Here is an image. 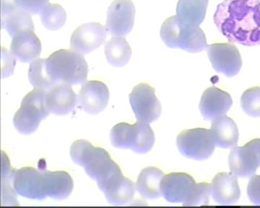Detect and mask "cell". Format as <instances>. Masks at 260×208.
Wrapping results in <instances>:
<instances>
[{
	"mask_svg": "<svg viewBox=\"0 0 260 208\" xmlns=\"http://www.w3.org/2000/svg\"><path fill=\"white\" fill-rule=\"evenodd\" d=\"M28 78L35 88L48 90L57 85L51 78L47 66V59H38L29 66Z\"/></svg>",
	"mask_w": 260,
	"mask_h": 208,
	"instance_id": "27",
	"label": "cell"
},
{
	"mask_svg": "<svg viewBox=\"0 0 260 208\" xmlns=\"http://www.w3.org/2000/svg\"><path fill=\"white\" fill-rule=\"evenodd\" d=\"M197 183L194 178L186 173H171L161 181V194L172 203H186L192 195Z\"/></svg>",
	"mask_w": 260,
	"mask_h": 208,
	"instance_id": "12",
	"label": "cell"
},
{
	"mask_svg": "<svg viewBox=\"0 0 260 208\" xmlns=\"http://www.w3.org/2000/svg\"><path fill=\"white\" fill-rule=\"evenodd\" d=\"M112 146L120 149H130L140 154L151 151L155 143V134L148 124L138 122L134 124L119 123L112 128L110 134Z\"/></svg>",
	"mask_w": 260,
	"mask_h": 208,
	"instance_id": "5",
	"label": "cell"
},
{
	"mask_svg": "<svg viewBox=\"0 0 260 208\" xmlns=\"http://www.w3.org/2000/svg\"><path fill=\"white\" fill-rule=\"evenodd\" d=\"M130 105L138 122L150 124L161 113V105L155 95V89L147 83L136 85L129 95Z\"/></svg>",
	"mask_w": 260,
	"mask_h": 208,
	"instance_id": "8",
	"label": "cell"
},
{
	"mask_svg": "<svg viewBox=\"0 0 260 208\" xmlns=\"http://www.w3.org/2000/svg\"><path fill=\"white\" fill-rule=\"evenodd\" d=\"M215 146L232 148L239 142V133L235 122L227 116L213 120L210 128Z\"/></svg>",
	"mask_w": 260,
	"mask_h": 208,
	"instance_id": "22",
	"label": "cell"
},
{
	"mask_svg": "<svg viewBox=\"0 0 260 208\" xmlns=\"http://www.w3.org/2000/svg\"><path fill=\"white\" fill-rule=\"evenodd\" d=\"M213 20L229 42L246 47L260 44V0H223Z\"/></svg>",
	"mask_w": 260,
	"mask_h": 208,
	"instance_id": "1",
	"label": "cell"
},
{
	"mask_svg": "<svg viewBox=\"0 0 260 208\" xmlns=\"http://www.w3.org/2000/svg\"><path fill=\"white\" fill-rule=\"evenodd\" d=\"M211 194L217 203H236L240 198L241 195L237 176L225 172L218 173L212 181Z\"/></svg>",
	"mask_w": 260,
	"mask_h": 208,
	"instance_id": "21",
	"label": "cell"
},
{
	"mask_svg": "<svg viewBox=\"0 0 260 208\" xmlns=\"http://www.w3.org/2000/svg\"><path fill=\"white\" fill-rule=\"evenodd\" d=\"M47 66L51 78L57 84H81L88 78V63L83 54L76 51H56L48 57Z\"/></svg>",
	"mask_w": 260,
	"mask_h": 208,
	"instance_id": "3",
	"label": "cell"
},
{
	"mask_svg": "<svg viewBox=\"0 0 260 208\" xmlns=\"http://www.w3.org/2000/svg\"><path fill=\"white\" fill-rule=\"evenodd\" d=\"M135 16L131 0H114L108 10L106 29L113 37H126L134 26Z\"/></svg>",
	"mask_w": 260,
	"mask_h": 208,
	"instance_id": "11",
	"label": "cell"
},
{
	"mask_svg": "<svg viewBox=\"0 0 260 208\" xmlns=\"http://www.w3.org/2000/svg\"><path fill=\"white\" fill-rule=\"evenodd\" d=\"M40 15L42 24L48 30H59L66 22V12L58 4L49 3L41 12Z\"/></svg>",
	"mask_w": 260,
	"mask_h": 208,
	"instance_id": "28",
	"label": "cell"
},
{
	"mask_svg": "<svg viewBox=\"0 0 260 208\" xmlns=\"http://www.w3.org/2000/svg\"><path fill=\"white\" fill-rule=\"evenodd\" d=\"M109 100L107 85L102 81H89L82 87L78 94V102L85 112L98 114L103 112Z\"/></svg>",
	"mask_w": 260,
	"mask_h": 208,
	"instance_id": "15",
	"label": "cell"
},
{
	"mask_svg": "<svg viewBox=\"0 0 260 208\" xmlns=\"http://www.w3.org/2000/svg\"><path fill=\"white\" fill-rule=\"evenodd\" d=\"M164 173L156 167H147L141 170L136 183V188L142 197L156 199L161 194L160 185Z\"/></svg>",
	"mask_w": 260,
	"mask_h": 208,
	"instance_id": "25",
	"label": "cell"
},
{
	"mask_svg": "<svg viewBox=\"0 0 260 208\" xmlns=\"http://www.w3.org/2000/svg\"><path fill=\"white\" fill-rule=\"evenodd\" d=\"M211 195V185L206 182L197 183L192 195L184 206L205 205L209 204Z\"/></svg>",
	"mask_w": 260,
	"mask_h": 208,
	"instance_id": "31",
	"label": "cell"
},
{
	"mask_svg": "<svg viewBox=\"0 0 260 208\" xmlns=\"http://www.w3.org/2000/svg\"><path fill=\"white\" fill-rule=\"evenodd\" d=\"M41 185L44 197L64 199L69 197L74 188L71 176L64 170L42 171Z\"/></svg>",
	"mask_w": 260,
	"mask_h": 208,
	"instance_id": "17",
	"label": "cell"
},
{
	"mask_svg": "<svg viewBox=\"0 0 260 208\" xmlns=\"http://www.w3.org/2000/svg\"><path fill=\"white\" fill-rule=\"evenodd\" d=\"M177 145L182 156L197 161L209 158L215 148L211 131L205 128L182 131L177 136Z\"/></svg>",
	"mask_w": 260,
	"mask_h": 208,
	"instance_id": "7",
	"label": "cell"
},
{
	"mask_svg": "<svg viewBox=\"0 0 260 208\" xmlns=\"http://www.w3.org/2000/svg\"><path fill=\"white\" fill-rule=\"evenodd\" d=\"M107 29L99 23L83 24L72 34V49L80 54H87L95 50L105 42Z\"/></svg>",
	"mask_w": 260,
	"mask_h": 208,
	"instance_id": "13",
	"label": "cell"
},
{
	"mask_svg": "<svg viewBox=\"0 0 260 208\" xmlns=\"http://www.w3.org/2000/svg\"><path fill=\"white\" fill-rule=\"evenodd\" d=\"M231 172L238 177L248 178L260 166V139L251 140L244 146L235 147L229 157Z\"/></svg>",
	"mask_w": 260,
	"mask_h": 208,
	"instance_id": "9",
	"label": "cell"
},
{
	"mask_svg": "<svg viewBox=\"0 0 260 208\" xmlns=\"http://www.w3.org/2000/svg\"><path fill=\"white\" fill-rule=\"evenodd\" d=\"M42 171L32 168L24 167L16 170L13 180V188L22 197L32 199H45L41 185Z\"/></svg>",
	"mask_w": 260,
	"mask_h": 208,
	"instance_id": "20",
	"label": "cell"
},
{
	"mask_svg": "<svg viewBox=\"0 0 260 208\" xmlns=\"http://www.w3.org/2000/svg\"><path fill=\"white\" fill-rule=\"evenodd\" d=\"M106 57L111 65L120 67L129 62L132 49L124 37H114L107 43L105 48Z\"/></svg>",
	"mask_w": 260,
	"mask_h": 208,
	"instance_id": "26",
	"label": "cell"
},
{
	"mask_svg": "<svg viewBox=\"0 0 260 208\" xmlns=\"http://www.w3.org/2000/svg\"><path fill=\"white\" fill-rule=\"evenodd\" d=\"M160 38L168 47L198 53L208 47L206 37L200 26L183 25L177 17L172 16L162 23Z\"/></svg>",
	"mask_w": 260,
	"mask_h": 208,
	"instance_id": "4",
	"label": "cell"
},
{
	"mask_svg": "<svg viewBox=\"0 0 260 208\" xmlns=\"http://www.w3.org/2000/svg\"><path fill=\"white\" fill-rule=\"evenodd\" d=\"M49 0H2V4L8 5L30 15L41 13L49 4Z\"/></svg>",
	"mask_w": 260,
	"mask_h": 208,
	"instance_id": "30",
	"label": "cell"
},
{
	"mask_svg": "<svg viewBox=\"0 0 260 208\" xmlns=\"http://www.w3.org/2000/svg\"><path fill=\"white\" fill-rule=\"evenodd\" d=\"M46 92L34 88L24 97L20 108L13 117V124L20 134H30L36 132L43 119L49 116Z\"/></svg>",
	"mask_w": 260,
	"mask_h": 208,
	"instance_id": "6",
	"label": "cell"
},
{
	"mask_svg": "<svg viewBox=\"0 0 260 208\" xmlns=\"http://www.w3.org/2000/svg\"><path fill=\"white\" fill-rule=\"evenodd\" d=\"M232 104V98L229 93L216 87H210L202 95L199 107L205 120L213 121L225 116Z\"/></svg>",
	"mask_w": 260,
	"mask_h": 208,
	"instance_id": "14",
	"label": "cell"
},
{
	"mask_svg": "<svg viewBox=\"0 0 260 208\" xmlns=\"http://www.w3.org/2000/svg\"><path fill=\"white\" fill-rule=\"evenodd\" d=\"M208 0H179L177 7L178 20L187 26H200L204 21Z\"/></svg>",
	"mask_w": 260,
	"mask_h": 208,
	"instance_id": "24",
	"label": "cell"
},
{
	"mask_svg": "<svg viewBox=\"0 0 260 208\" xmlns=\"http://www.w3.org/2000/svg\"><path fill=\"white\" fill-rule=\"evenodd\" d=\"M70 156L75 163L83 166L87 175L97 182L98 187L121 171L120 167L105 149L94 147L85 140H78L73 143Z\"/></svg>",
	"mask_w": 260,
	"mask_h": 208,
	"instance_id": "2",
	"label": "cell"
},
{
	"mask_svg": "<svg viewBox=\"0 0 260 208\" xmlns=\"http://www.w3.org/2000/svg\"><path fill=\"white\" fill-rule=\"evenodd\" d=\"M2 27L8 31L10 37L22 30H34L30 14L5 4H2Z\"/></svg>",
	"mask_w": 260,
	"mask_h": 208,
	"instance_id": "23",
	"label": "cell"
},
{
	"mask_svg": "<svg viewBox=\"0 0 260 208\" xmlns=\"http://www.w3.org/2000/svg\"><path fill=\"white\" fill-rule=\"evenodd\" d=\"M247 194L253 204L260 205V175L251 177L247 186Z\"/></svg>",
	"mask_w": 260,
	"mask_h": 208,
	"instance_id": "32",
	"label": "cell"
},
{
	"mask_svg": "<svg viewBox=\"0 0 260 208\" xmlns=\"http://www.w3.org/2000/svg\"><path fill=\"white\" fill-rule=\"evenodd\" d=\"M241 106L246 114L260 117V87H253L244 91L241 98Z\"/></svg>",
	"mask_w": 260,
	"mask_h": 208,
	"instance_id": "29",
	"label": "cell"
},
{
	"mask_svg": "<svg viewBox=\"0 0 260 208\" xmlns=\"http://www.w3.org/2000/svg\"><path fill=\"white\" fill-rule=\"evenodd\" d=\"M109 203L124 205L134 198L136 185L119 171L99 187Z\"/></svg>",
	"mask_w": 260,
	"mask_h": 208,
	"instance_id": "16",
	"label": "cell"
},
{
	"mask_svg": "<svg viewBox=\"0 0 260 208\" xmlns=\"http://www.w3.org/2000/svg\"><path fill=\"white\" fill-rule=\"evenodd\" d=\"M78 98L70 85L59 83L46 92V105L49 113L67 115L74 110Z\"/></svg>",
	"mask_w": 260,
	"mask_h": 208,
	"instance_id": "18",
	"label": "cell"
},
{
	"mask_svg": "<svg viewBox=\"0 0 260 208\" xmlns=\"http://www.w3.org/2000/svg\"><path fill=\"white\" fill-rule=\"evenodd\" d=\"M208 57L215 71L228 78L237 76L242 66L239 49L231 43H215L207 47Z\"/></svg>",
	"mask_w": 260,
	"mask_h": 208,
	"instance_id": "10",
	"label": "cell"
},
{
	"mask_svg": "<svg viewBox=\"0 0 260 208\" xmlns=\"http://www.w3.org/2000/svg\"><path fill=\"white\" fill-rule=\"evenodd\" d=\"M3 58H4L7 63L6 67L3 70V78H5V77L13 74L15 65V60L14 57L12 54H10L8 51L6 50V52H5L4 49H3Z\"/></svg>",
	"mask_w": 260,
	"mask_h": 208,
	"instance_id": "33",
	"label": "cell"
},
{
	"mask_svg": "<svg viewBox=\"0 0 260 208\" xmlns=\"http://www.w3.org/2000/svg\"><path fill=\"white\" fill-rule=\"evenodd\" d=\"M42 43L34 30H25L13 37L10 53L21 62H29L40 56Z\"/></svg>",
	"mask_w": 260,
	"mask_h": 208,
	"instance_id": "19",
	"label": "cell"
}]
</instances>
